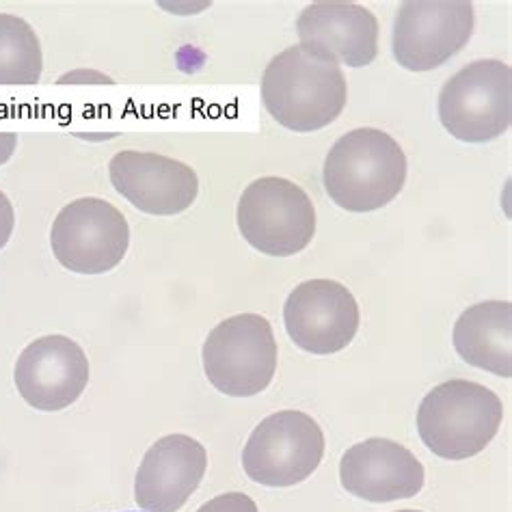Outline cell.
<instances>
[{
    "label": "cell",
    "instance_id": "3",
    "mask_svg": "<svg viewBox=\"0 0 512 512\" xmlns=\"http://www.w3.org/2000/svg\"><path fill=\"white\" fill-rule=\"evenodd\" d=\"M504 404L474 381L452 379L430 389L417 409V433L424 446L446 461H467L497 435Z\"/></svg>",
    "mask_w": 512,
    "mask_h": 512
},
{
    "label": "cell",
    "instance_id": "15",
    "mask_svg": "<svg viewBox=\"0 0 512 512\" xmlns=\"http://www.w3.org/2000/svg\"><path fill=\"white\" fill-rule=\"evenodd\" d=\"M301 46L335 63L366 67L379 57V20L374 13L346 0H320L296 20Z\"/></svg>",
    "mask_w": 512,
    "mask_h": 512
},
{
    "label": "cell",
    "instance_id": "16",
    "mask_svg": "<svg viewBox=\"0 0 512 512\" xmlns=\"http://www.w3.org/2000/svg\"><path fill=\"white\" fill-rule=\"evenodd\" d=\"M452 342L469 366L510 379L512 376V303L484 301L458 316Z\"/></svg>",
    "mask_w": 512,
    "mask_h": 512
},
{
    "label": "cell",
    "instance_id": "12",
    "mask_svg": "<svg viewBox=\"0 0 512 512\" xmlns=\"http://www.w3.org/2000/svg\"><path fill=\"white\" fill-rule=\"evenodd\" d=\"M109 178L121 197L154 217L186 212L199 195V178L193 167L154 152L115 154L109 163Z\"/></svg>",
    "mask_w": 512,
    "mask_h": 512
},
{
    "label": "cell",
    "instance_id": "8",
    "mask_svg": "<svg viewBox=\"0 0 512 512\" xmlns=\"http://www.w3.org/2000/svg\"><path fill=\"white\" fill-rule=\"evenodd\" d=\"M55 260L76 275H104L126 258L130 225L121 210L100 197L70 201L50 229Z\"/></svg>",
    "mask_w": 512,
    "mask_h": 512
},
{
    "label": "cell",
    "instance_id": "9",
    "mask_svg": "<svg viewBox=\"0 0 512 512\" xmlns=\"http://www.w3.org/2000/svg\"><path fill=\"white\" fill-rule=\"evenodd\" d=\"M474 24L469 0H407L394 22V59L409 72L435 70L467 46Z\"/></svg>",
    "mask_w": 512,
    "mask_h": 512
},
{
    "label": "cell",
    "instance_id": "6",
    "mask_svg": "<svg viewBox=\"0 0 512 512\" xmlns=\"http://www.w3.org/2000/svg\"><path fill=\"white\" fill-rule=\"evenodd\" d=\"M439 119L454 139L489 143L512 124V70L497 59L469 63L439 93Z\"/></svg>",
    "mask_w": 512,
    "mask_h": 512
},
{
    "label": "cell",
    "instance_id": "1",
    "mask_svg": "<svg viewBox=\"0 0 512 512\" xmlns=\"http://www.w3.org/2000/svg\"><path fill=\"white\" fill-rule=\"evenodd\" d=\"M348 100L342 65L305 46H290L266 65L262 102L292 132H316L338 119Z\"/></svg>",
    "mask_w": 512,
    "mask_h": 512
},
{
    "label": "cell",
    "instance_id": "2",
    "mask_svg": "<svg viewBox=\"0 0 512 512\" xmlns=\"http://www.w3.org/2000/svg\"><path fill=\"white\" fill-rule=\"evenodd\" d=\"M322 182L333 204L346 212L381 210L407 182V156L383 130H350L329 150Z\"/></svg>",
    "mask_w": 512,
    "mask_h": 512
},
{
    "label": "cell",
    "instance_id": "4",
    "mask_svg": "<svg viewBox=\"0 0 512 512\" xmlns=\"http://www.w3.org/2000/svg\"><path fill=\"white\" fill-rule=\"evenodd\" d=\"M204 372L217 392L232 398L262 394L277 372V340L260 314H238L214 327L204 342Z\"/></svg>",
    "mask_w": 512,
    "mask_h": 512
},
{
    "label": "cell",
    "instance_id": "11",
    "mask_svg": "<svg viewBox=\"0 0 512 512\" xmlns=\"http://www.w3.org/2000/svg\"><path fill=\"white\" fill-rule=\"evenodd\" d=\"M13 381L29 407L44 413L63 411L87 389L89 359L65 335H44L22 350Z\"/></svg>",
    "mask_w": 512,
    "mask_h": 512
},
{
    "label": "cell",
    "instance_id": "14",
    "mask_svg": "<svg viewBox=\"0 0 512 512\" xmlns=\"http://www.w3.org/2000/svg\"><path fill=\"white\" fill-rule=\"evenodd\" d=\"M208 452L188 435L160 437L145 452L134 478V502L145 512H178L199 489Z\"/></svg>",
    "mask_w": 512,
    "mask_h": 512
},
{
    "label": "cell",
    "instance_id": "17",
    "mask_svg": "<svg viewBox=\"0 0 512 512\" xmlns=\"http://www.w3.org/2000/svg\"><path fill=\"white\" fill-rule=\"evenodd\" d=\"M42 72V44L33 26L13 13H0V85H37Z\"/></svg>",
    "mask_w": 512,
    "mask_h": 512
},
{
    "label": "cell",
    "instance_id": "7",
    "mask_svg": "<svg viewBox=\"0 0 512 512\" xmlns=\"http://www.w3.org/2000/svg\"><path fill=\"white\" fill-rule=\"evenodd\" d=\"M325 433L312 415L279 411L253 428L242 450L247 476L264 487H294L320 467Z\"/></svg>",
    "mask_w": 512,
    "mask_h": 512
},
{
    "label": "cell",
    "instance_id": "19",
    "mask_svg": "<svg viewBox=\"0 0 512 512\" xmlns=\"http://www.w3.org/2000/svg\"><path fill=\"white\" fill-rule=\"evenodd\" d=\"M13 227H16V212H13L9 197L0 191V249L7 247Z\"/></svg>",
    "mask_w": 512,
    "mask_h": 512
},
{
    "label": "cell",
    "instance_id": "10",
    "mask_svg": "<svg viewBox=\"0 0 512 512\" xmlns=\"http://www.w3.org/2000/svg\"><path fill=\"white\" fill-rule=\"evenodd\" d=\"M290 340L305 353L333 355L355 340L359 305L346 286L333 279H309L296 286L284 305Z\"/></svg>",
    "mask_w": 512,
    "mask_h": 512
},
{
    "label": "cell",
    "instance_id": "20",
    "mask_svg": "<svg viewBox=\"0 0 512 512\" xmlns=\"http://www.w3.org/2000/svg\"><path fill=\"white\" fill-rule=\"evenodd\" d=\"M18 147V134L16 132H0V167L13 156Z\"/></svg>",
    "mask_w": 512,
    "mask_h": 512
},
{
    "label": "cell",
    "instance_id": "13",
    "mask_svg": "<svg viewBox=\"0 0 512 512\" xmlns=\"http://www.w3.org/2000/svg\"><path fill=\"white\" fill-rule=\"evenodd\" d=\"M424 480V465L392 439L372 437L355 443L340 461L342 487L374 504L409 500L424 489Z\"/></svg>",
    "mask_w": 512,
    "mask_h": 512
},
{
    "label": "cell",
    "instance_id": "5",
    "mask_svg": "<svg viewBox=\"0 0 512 512\" xmlns=\"http://www.w3.org/2000/svg\"><path fill=\"white\" fill-rule=\"evenodd\" d=\"M236 221L242 238L271 258L301 253L316 236L314 201L299 184L275 175L255 180L242 191Z\"/></svg>",
    "mask_w": 512,
    "mask_h": 512
},
{
    "label": "cell",
    "instance_id": "18",
    "mask_svg": "<svg viewBox=\"0 0 512 512\" xmlns=\"http://www.w3.org/2000/svg\"><path fill=\"white\" fill-rule=\"evenodd\" d=\"M197 512H260L258 504H255L249 495L245 493H225L217 495L214 500L206 502Z\"/></svg>",
    "mask_w": 512,
    "mask_h": 512
},
{
    "label": "cell",
    "instance_id": "21",
    "mask_svg": "<svg viewBox=\"0 0 512 512\" xmlns=\"http://www.w3.org/2000/svg\"><path fill=\"white\" fill-rule=\"evenodd\" d=\"M398 512H422V510H398Z\"/></svg>",
    "mask_w": 512,
    "mask_h": 512
}]
</instances>
